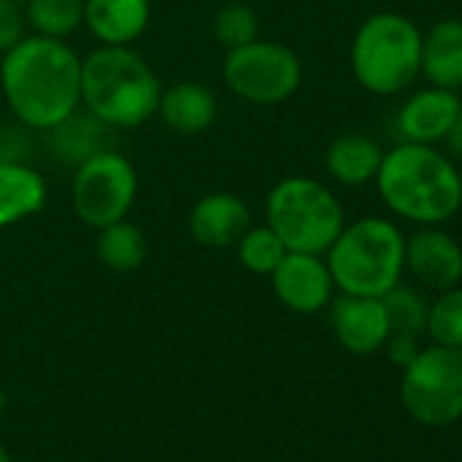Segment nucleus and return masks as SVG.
<instances>
[{"label":"nucleus","mask_w":462,"mask_h":462,"mask_svg":"<svg viewBox=\"0 0 462 462\" xmlns=\"http://www.w3.org/2000/svg\"><path fill=\"white\" fill-rule=\"evenodd\" d=\"M278 302L300 316H316L329 308L335 297V281L321 254L289 251L270 275Z\"/></svg>","instance_id":"10"},{"label":"nucleus","mask_w":462,"mask_h":462,"mask_svg":"<svg viewBox=\"0 0 462 462\" xmlns=\"http://www.w3.org/2000/svg\"><path fill=\"white\" fill-rule=\"evenodd\" d=\"M462 101L454 90L432 88L416 90L397 112V134L402 142L413 144H440L446 131L451 128Z\"/></svg>","instance_id":"14"},{"label":"nucleus","mask_w":462,"mask_h":462,"mask_svg":"<svg viewBox=\"0 0 462 462\" xmlns=\"http://www.w3.org/2000/svg\"><path fill=\"white\" fill-rule=\"evenodd\" d=\"M28 36V23L23 6L12 0H0V55H6Z\"/></svg>","instance_id":"27"},{"label":"nucleus","mask_w":462,"mask_h":462,"mask_svg":"<svg viewBox=\"0 0 462 462\" xmlns=\"http://www.w3.org/2000/svg\"><path fill=\"white\" fill-rule=\"evenodd\" d=\"M12 4H17V6H25V4H28V0H12Z\"/></svg>","instance_id":"33"},{"label":"nucleus","mask_w":462,"mask_h":462,"mask_svg":"<svg viewBox=\"0 0 462 462\" xmlns=\"http://www.w3.org/2000/svg\"><path fill=\"white\" fill-rule=\"evenodd\" d=\"M440 144L446 147V155H448L454 163L462 161V109L457 112V117H454V123H451V128L446 131V136H443Z\"/></svg>","instance_id":"29"},{"label":"nucleus","mask_w":462,"mask_h":462,"mask_svg":"<svg viewBox=\"0 0 462 462\" xmlns=\"http://www.w3.org/2000/svg\"><path fill=\"white\" fill-rule=\"evenodd\" d=\"M235 251H237L240 264L248 273L264 275V278H270L275 273V267L283 262V256L289 254L283 240L275 235V231L267 223H262V226L251 223V228L245 231V235L240 237V243L235 245Z\"/></svg>","instance_id":"24"},{"label":"nucleus","mask_w":462,"mask_h":462,"mask_svg":"<svg viewBox=\"0 0 462 462\" xmlns=\"http://www.w3.org/2000/svg\"><path fill=\"white\" fill-rule=\"evenodd\" d=\"M419 74L432 88L454 93L462 88V20L446 17L421 33Z\"/></svg>","instance_id":"17"},{"label":"nucleus","mask_w":462,"mask_h":462,"mask_svg":"<svg viewBox=\"0 0 462 462\" xmlns=\"http://www.w3.org/2000/svg\"><path fill=\"white\" fill-rule=\"evenodd\" d=\"M6 405H9V397H6L4 386H0V416H4V413H6Z\"/></svg>","instance_id":"31"},{"label":"nucleus","mask_w":462,"mask_h":462,"mask_svg":"<svg viewBox=\"0 0 462 462\" xmlns=\"http://www.w3.org/2000/svg\"><path fill=\"white\" fill-rule=\"evenodd\" d=\"M259 28H262L259 14L248 4H226L223 9L215 12L209 33L215 44H220L228 52V50H237V47L256 42Z\"/></svg>","instance_id":"26"},{"label":"nucleus","mask_w":462,"mask_h":462,"mask_svg":"<svg viewBox=\"0 0 462 462\" xmlns=\"http://www.w3.org/2000/svg\"><path fill=\"white\" fill-rule=\"evenodd\" d=\"M254 215L243 196L231 190H212L193 201L188 212V235L196 245L228 251L251 228Z\"/></svg>","instance_id":"13"},{"label":"nucleus","mask_w":462,"mask_h":462,"mask_svg":"<svg viewBox=\"0 0 462 462\" xmlns=\"http://www.w3.org/2000/svg\"><path fill=\"white\" fill-rule=\"evenodd\" d=\"M375 188L389 212L416 226H440L462 204L457 163L435 144L402 142L386 150Z\"/></svg>","instance_id":"2"},{"label":"nucleus","mask_w":462,"mask_h":462,"mask_svg":"<svg viewBox=\"0 0 462 462\" xmlns=\"http://www.w3.org/2000/svg\"><path fill=\"white\" fill-rule=\"evenodd\" d=\"M23 12L28 31L66 42L85 23V0H28Z\"/></svg>","instance_id":"22"},{"label":"nucleus","mask_w":462,"mask_h":462,"mask_svg":"<svg viewBox=\"0 0 462 462\" xmlns=\"http://www.w3.org/2000/svg\"><path fill=\"white\" fill-rule=\"evenodd\" d=\"M139 196L136 166L115 147L101 150L74 166L71 204L88 228H104L128 217Z\"/></svg>","instance_id":"9"},{"label":"nucleus","mask_w":462,"mask_h":462,"mask_svg":"<svg viewBox=\"0 0 462 462\" xmlns=\"http://www.w3.org/2000/svg\"><path fill=\"white\" fill-rule=\"evenodd\" d=\"M47 180L25 161H0V228L17 226L47 207Z\"/></svg>","instance_id":"18"},{"label":"nucleus","mask_w":462,"mask_h":462,"mask_svg":"<svg viewBox=\"0 0 462 462\" xmlns=\"http://www.w3.org/2000/svg\"><path fill=\"white\" fill-rule=\"evenodd\" d=\"M383 152L386 150L365 134H340L324 152V169L335 182L346 188H362L375 182Z\"/></svg>","instance_id":"19"},{"label":"nucleus","mask_w":462,"mask_h":462,"mask_svg":"<svg viewBox=\"0 0 462 462\" xmlns=\"http://www.w3.org/2000/svg\"><path fill=\"white\" fill-rule=\"evenodd\" d=\"M161 123L182 136L204 134L217 120V96L209 85L196 79H182L161 90L158 112Z\"/></svg>","instance_id":"16"},{"label":"nucleus","mask_w":462,"mask_h":462,"mask_svg":"<svg viewBox=\"0 0 462 462\" xmlns=\"http://www.w3.org/2000/svg\"><path fill=\"white\" fill-rule=\"evenodd\" d=\"M400 402L424 427H448L462 419V351L427 343L400 370Z\"/></svg>","instance_id":"7"},{"label":"nucleus","mask_w":462,"mask_h":462,"mask_svg":"<svg viewBox=\"0 0 462 462\" xmlns=\"http://www.w3.org/2000/svg\"><path fill=\"white\" fill-rule=\"evenodd\" d=\"M457 180H459V190H462V161H457Z\"/></svg>","instance_id":"32"},{"label":"nucleus","mask_w":462,"mask_h":462,"mask_svg":"<svg viewBox=\"0 0 462 462\" xmlns=\"http://www.w3.org/2000/svg\"><path fill=\"white\" fill-rule=\"evenodd\" d=\"M383 308L389 316V335H408V337H424L427 329V308L430 302L416 286H405L402 281L392 286L383 297Z\"/></svg>","instance_id":"23"},{"label":"nucleus","mask_w":462,"mask_h":462,"mask_svg":"<svg viewBox=\"0 0 462 462\" xmlns=\"http://www.w3.org/2000/svg\"><path fill=\"white\" fill-rule=\"evenodd\" d=\"M324 259L340 294L383 297L405 275V235L397 223L367 215L340 228Z\"/></svg>","instance_id":"4"},{"label":"nucleus","mask_w":462,"mask_h":462,"mask_svg":"<svg viewBox=\"0 0 462 462\" xmlns=\"http://www.w3.org/2000/svg\"><path fill=\"white\" fill-rule=\"evenodd\" d=\"M0 90L23 128L47 134L82 106V58L63 39L28 33L0 55Z\"/></svg>","instance_id":"1"},{"label":"nucleus","mask_w":462,"mask_h":462,"mask_svg":"<svg viewBox=\"0 0 462 462\" xmlns=\"http://www.w3.org/2000/svg\"><path fill=\"white\" fill-rule=\"evenodd\" d=\"M329 329L340 348L354 356L383 351L389 340V316L381 297L340 294L329 302Z\"/></svg>","instance_id":"12"},{"label":"nucleus","mask_w":462,"mask_h":462,"mask_svg":"<svg viewBox=\"0 0 462 462\" xmlns=\"http://www.w3.org/2000/svg\"><path fill=\"white\" fill-rule=\"evenodd\" d=\"M147 254H150L147 237L134 220L123 217L117 223H109V226L98 228L96 256L106 270H112V273H136L147 262Z\"/></svg>","instance_id":"21"},{"label":"nucleus","mask_w":462,"mask_h":462,"mask_svg":"<svg viewBox=\"0 0 462 462\" xmlns=\"http://www.w3.org/2000/svg\"><path fill=\"white\" fill-rule=\"evenodd\" d=\"M220 71L226 88L254 106H278L294 98L305 74L302 60L291 47L262 36L245 47L228 50Z\"/></svg>","instance_id":"8"},{"label":"nucleus","mask_w":462,"mask_h":462,"mask_svg":"<svg viewBox=\"0 0 462 462\" xmlns=\"http://www.w3.org/2000/svg\"><path fill=\"white\" fill-rule=\"evenodd\" d=\"M47 134H50L52 155L66 166H79L90 155L109 150L115 131L106 123H101L98 117H93L88 109L79 106L74 115H69L63 123L50 128Z\"/></svg>","instance_id":"20"},{"label":"nucleus","mask_w":462,"mask_h":462,"mask_svg":"<svg viewBox=\"0 0 462 462\" xmlns=\"http://www.w3.org/2000/svg\"><path fill=\"white\" fill-rule=\"evenodd\" d=\"M421 31L402 14L378 12L351 39V74L373 96H397L419 77Z\"/></svg>","instance_id":"6"},{"label":"nucleus","mask_w":462,"mask_h":462,"mask_svg":"<svg viewBox=\"0 0 462 462\" xmlns=\"http://www.w3.org/2000/svg\"><path fill=\"white\" fill-rule=\"evenodd\" d=\"M405 273L427 291L462 283V245L438 226H419L405 237Z\"/></svg>","instance_id":"11"},{"label":"nucleus","mask_w":462,"mask_h":462,"mask_svg":"<svg viewBox=\"0 0 462 462\" xmlns=\"http://www.w3.org/2000/svg\"><path fill=\"white\" fill-rule=\"evenodd\" d=\"M424 337H430L435 346L462 351V286L438 291V297L430 302Z\"/></svg>","instance_id":"25"},{"label":"nucleus","mask_w":462,"mask_h":462,"mask_svg":"<svg viewBox=\"0 0 462 462\" xmlns=\"http://www.w3.org/2000/svg\"><path fill=\"white\" fill-rule=\"evenodd\" d=\"M161 79L134 47H96L82 58V109L112 131H131L158 112Z\"/></svg>","instance_id":"3"},{"label":"nucleus","mask_w":462,"mask_h":462,"mask_svg":"<svg viewBox=\"0 0 462 462\" xmlns=\"http://www.w3.org/2000/svg\"><path fill=\"white\" fill-rule=\"evenodd\" d=\"M264 223L283 240L286 251L324 256L346 226V212L329 185L291 174L270 188Z\"/></svg>","instance_id":"5"},{"label":"nucleus","mask_w":462,"mask_h":462,"mask_svg":"<svg viewBox=\"0 0 462 462\" xmlns=\"http://www.w3.org/2000/svg\"><path fill=\"white\" fill-rule=\"evenodd\" d=\"M386 356L392 365H397L400 370L421 351V340L419 337H408V335H389L386 346H383Z\"/></svg>","instance_id":"28"},{"label":"nucleus","mask_w":462,"mask_h":462,"mask_svg":"<svg viewBox=\"0 0 462 462\" xmlns=\"http://www.w3.org/2000/svg\"><path fill=\"white\" fill-rule=\"evenodd\" d=\"M0 462H14V457H12V451L4 446V443H0Z\"/></svg>","instance_id":"30"},{"label":"nucleus","mask_w":462,"mask_h":462,"mask_svg":"<svg viewBox=\"0 0 462 462\" xmlns=\"http://www.w3.org/2000/svg\"><path fill=\"white\" fill-rule=\"evenodd\" d=\"M152 0H85L88 33L101 47H134L150 28Z\"/></svg>","instance_id":"15"}]
</instances>
